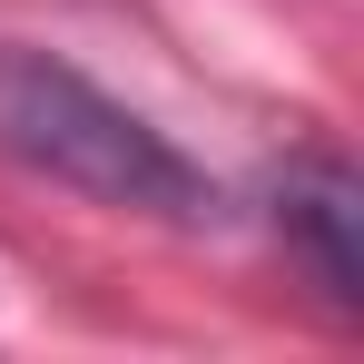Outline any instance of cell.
Segmentation results:
<instances>
[{"instance_id":"1","label":"cell","mask_w":364,"mask_h":364,"mask_svg":"<svg viewBox=\"0 0 364 364\" xmlns=\"http://www.w3.org/2000/svg\"><path fill=\"white\" fill-rule=\"evenodd\" d=\"M0 138L119 217H207V178L168 128H148L128 99L79 79L50 50H0Z\"/></svg>"},{"instance_id":"2","label":"cell","mask_w":364,"mask_h":364,"mask_svg":"<svg viewBox=\"0 0 364 364\" xmlns=\"http://www.w3.org/2000/svg\"><path fill=\"white\" fill-rule=\"evenodd\" d=\"M276 227H286V246L315 266V286L355 315V305H364V187H355V168H345V158H305V168H286V187H276Z\"/></svg>"}]
</instances>
